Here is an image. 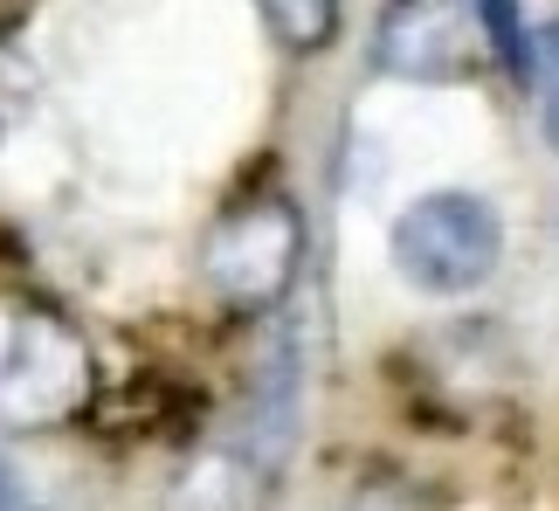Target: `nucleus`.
<instances>
[{"label":"nucleus","mask_w":559,"mask_h":511,"mask_svg":"<svg viewBox=\"0 0 559 511\" xmlns=\"http://www.w3.org/2000/svg\"><path fill=\"white\" fill-rule=\"evenodd\" d=\"M386 255L415 290L428 297H463L477 290L504 255V222L498 207L469 187H436V194L407 201L394 215V236H386Z\"/></svg>","instance_id":"nucleus-1"},{"label":"nucleus","mask_w":559,"mask_h":511,"mask_svg":"<svg viewBox=\"0 0 559 511\" xmlns=\"http://www.w3.org/2000/svg\"><path fill=\"white\" fill-rule=\"evenodd\" d=\"M91 388V353L56 318H21L0 353V401L14 421H49Z\"/></svg>","instance_id":"nucleus-4"},{"label":"nucleus","mask_w":559,"mask_h":511,"mask_svg":"<svg viewBox=\"0 0 559 511\" xmlns=\"http://www.w3.org/2000/svg\"><path fill=\"white\" fill-rule=\"evenodd\" d=\"M0 511H35V498H28V484L14 477V463H0Z\"/></svg>","instance_id":"nucleus-8"},{"label":"nucleus","mask_w":559,"mask_h":511,"mask_svg":"<svg viewBox=\"0 0 559 511\" xmlns=\"http://www.w3.org/2000/svg\"><path fill=\"white\" fill-rule=\"evenodd\" d=\"M270 21V35L297 56H318L338 41V0H255Z\"/></svg>","instance_id":"nucleus-5"},{"label":"nucleus","mask_w":559,"mask_h":511,"mask_svg":"<svg viewBox=\"0 0 559 511\" xmlns=\"http://www.w3.org/2000/svg\"><path fill=\"white\" fill-rule=\"evenodd\" d=\"M532 83L546 91V118H552V139H559V21L539 28V41H532Z\"/></svg>","instance_id":"nucleus-7"},{"label":"nucleus","mask_w":559,"mask_h":511,"mask_svg":"<svg viewBox=\"0 0 559 511\" xmlns=\"http://www.w3.org/2000/svg\"><path fill=\"white\" fill-rule=\"evenodd\" d=\"M28 97H35V62L0 41V132H8L21 111H28Z\"/></svg>","instance_id":"nucleus-6"},{"label":"nucleus","mask_w":559,"mask_h":511,"mask_svg":"<svg viewBox=\"0 0 559 511\" xmlns=\"http://www.w3.org/2000/svg\"><path fill=\"white\" fill-rule=\"evenodd\" d=\"M297 270H305V215H297L290 194H249L207 228L201 276L235 311L284 305L297 290Z\"/></svg>","instance_id":"nucleus-2"},{"label":"nucleus","mask_w":559,"mask_h":511,"mask_svg":"<svg viewBox=\"0 0 559 511\" xmlns=\"http://www.w3.org/2000/svg\"><path fill=\"white\" fill-rule=\"evenodd\" d=\"M373 62L394 83H469L484 70H504L484 0H386Z\"/></svg>","instance_id":"nucleus-3"}]
</instances>
